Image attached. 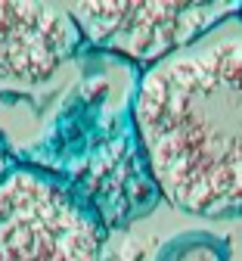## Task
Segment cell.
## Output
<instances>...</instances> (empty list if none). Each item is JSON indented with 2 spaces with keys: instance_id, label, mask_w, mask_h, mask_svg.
I'll return each instance as SVG.
<instances>
[{
  "instance_id": "1",
  "label": "cell",
  "mask_w": 242,
  "mask_h": 261,
  "mask_svg": "<svg viewBox=\"0 0 242 261\" xmlns=\"http://www.w3.org/2000/svg\"><path fill=\"white\" fill-rule=\"evenodd\" d=\"M133 127L162 196L199 218L242 215V16L143 72Z\"/></svg>"
},
{
  "instance_id": "2",
  "label": "cell",
  "mask_w": 242,
  "mask_h": 261,
  "mask_svg": "<svg viewBox=\"0 0 242 261\" xmlns=\"http://www.w3.org/2000/svg\"><path fill=\"white\" fill-rule=\"evenodd\" d=\"M99 218L56 177L13 168L0 180V261H102Z\"/></svg>"
},
{
  "instance_id": "3",
  "label": "cell",
  "mask_w": 242,
  "mask_h": 261,
  "mask_svg": "<svg viewBox=\"0 0 242 261\" xmlns=\"http://www.w3.org/2000/svg\"><path fill=\"white\" fill-rule=\"evenodd\" d=\"M81 38L152 69L190 47L239 4H65Z\"/></svg>"
},
{
  "instance_id": "4",
  "label": "cell",
  "mask_w": 242,
  "mask_h": 261,
  "mask_svg": "<svg viewBox=\"0 0 242 261\" xmlns=\"http://www.w3.org/2000/svg\"><path fill=\"white\" fill-rule=\"evenodd\" d=\"M65 4H0V75L38 84L81 47Z\"/></svg>"
},
{
  "instance_id": "5",
  "label": "cell",
  "mask_w": 242,
  "mask_h": 261,
  "mask_svg": "<svg viewBox=\"0 0 242 261\" xmlns=\"http://www.w3.org/2000/svg\"><path fill=\"white\" fill-rule=\"evenodd\" d=\"M158 261H227V252L211 237H183L171 243Z\"/></svg>"
},
{
  "instance_id": "6",
  "label": "cell",
  "mask_w": 242,
  "mask_h": 261,
  "mask_svg": "<svg viewBox=\"0 0 242 261\" xmlns=\"http://www.w3.org/2000/svg\"><path fill=\"white\" fill-rule=\"evenodd\" d=\"M10 171H13V165H10V159H7V152L0 149V180H4V177H7Z\"/></svg>"
},
{
  "instance_id": "7",
  "label": "cell",
  "mask_w": 242,
  "mask_h": 261,
  "mask_svg": "<svg viewBox=\"0 0 242 261\" xmlns=\"http://www.w3.org/2000/svg\"><path fill=\"white\" fill-rule=\"evenodd\" d=\"M239 16H242V4H239Z\"/></svg>"
}]
</instances>
